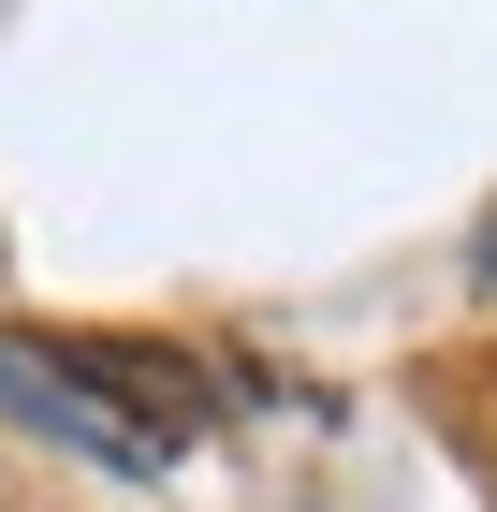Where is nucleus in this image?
Wrapping results in <instances>:
<instances>
[{
    "instance_id": "nucleus-1",
    "label": "nucleus",
    "mask_w": 497,
    "mask_h": 512,
    "mask_svg": "<svg viewBox=\"0 0 497 512\" xmlns=\"http://www.w3.org/2000/svg\"><path fill=\"white\" fill-rule=\"evenodd\" d=\"M0 425L59 439V454H88V469H117V483H161V469H176V439H161L74 337H0Z\"/></svg>"
}]
</instances>
